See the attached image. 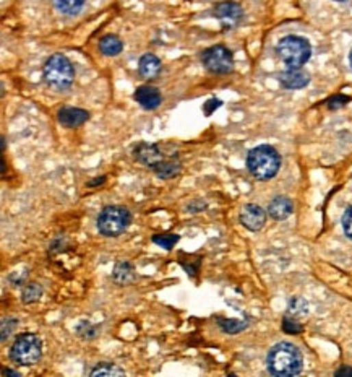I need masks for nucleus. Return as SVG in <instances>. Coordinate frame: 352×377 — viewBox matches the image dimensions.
<instances>
[{
  "label": "nucleus",
  "instance_id": "obj_1",
  "mask_svg": "<svg viewBox=\"0 0 352 377\" xmlns=\"http://www.w3.org/2000/svg\"><path fill=\"white\" fill-rule=\"evenodd\" d=\"M266 366L268 371L275 376H296L302 371L303 366L302 353L299 352L297 346L288 343V341H283V343L275 345L270 350L266 358Z\"/></svg>",
  "mask_w": 352,
  "mask_h": 377
},
{
  "label": "nucleus",
  "instance_id": "obj_2",
  "mask_svg": "<svg viewBox=\"0 0 352 377\" xmlns=\"http://www.w3.org/2000/svg\"><path fill=\"white\" fill-rule=\"evenodd\" d=\"M247 168L250 174L260 181L275 178L281 168V156L270 145H260L250 150L247 156Z\"/></svg>",
  "mask_w": 352,
  "mask_h": 377
},
{
  "label": "nucleus",
  "instance_id": "obj_3",
  "mask_svg": "<svg viewBox=\"0 0 352 377\" xmlns=\"http://www.w3.org/2000/svg\"><path fill=\"white\" fill-rule=\"evenodd\" d=\"M278 57L288 69H302L312 56L310 42L301 36H286L276 46Z\"/></svg>",
  "mask_w": 352,
  "mask_h": 377
},
{
  "label": "nucleus",
  "instance_id": "obj_4",
  "mask_svg": "<svg viewBox=\"0 0 352 377\" xmlns=\"http://www.w3.org/2000/svg\"><path fill=\"white\" fill-rule=\"evenodd\" d=\"M75 70L73 65L67 57L62 54H54L47 59L44 65V80H46L52 88L67 90L73 83Z\"/></svg>",
  "mask_w": 352,
  "mask_h": 377
},
{
  "label": "nucleus",
  "instance_id": "obj_5",
  "mask_svg": "<svg viewBox=\"0 0 352 377\" xmlns=\"http://www.w3.org/2000/svg\"><path fill=\"white\" fill-rule=\"evenodd\" d=\"M131 223V215L125 207L112 205L105 207L98 217V230L105 238H117Z\"/></svg>",
  "mask_w": 352,
  "mask_h": 377
},
{
  "label": "nucleus",
  "instance_id": "obj_6",
  "mask_svg": "<svg viewBox=\"0 0 352 377\" xmlns=\"http://www.w3.org/2000/svg\"><path fill=\"white\" fill-rule=\"evenodd\" d=\"M41 340L36 335H33V333H23V335H20L10 350L12 361L20 366L36 365L39 359H41Z\"/></svg>",
  "mask_w": 352,
  "mask_h": 377
},
{
  "label": "nucleus",
  "instance_id": "obj_7",
  "mask_svg": "<svg viewBox=\"0 0 352 377\" xmlns=\"http://www.w3.org/2000/svg\"><path fill=\"white\" fill-rule=\"evenodd\" d=\"M205 67L213 73H229L234 67L232 52L224 46H213L206 49L201 56Z\"/></svg>",
  "mask_w": 352,
  "mask_h": 377
},
{
  "label": "nucleus",
  "instance_id": "obj_8",
  "mask_svg": "<svg viewBox=\"0 0 352 377\" xmlns=\"http://www.w3.org/2000/svg\"><path fill=\"white\" fill-rule=\"evenodd\" d=\"M214 16H218L226 28H234V26L240 23L244 12H242L239 3L229 2L227 0V2H221L214 7Z\"/></svg>",
  "mask_w": 352,
  "mask_h": 377
},
{
  "label": "nucleus",
  "instance_id": "obj_9",
  "mask_svg": "<svg viewBox=\"0 0 352 377\" xmlns=\"http://www.w3.org/2000/svg\"><path fill=\"white\" fill-rule=\"evenodd\" d=\"M266 213L265 210L260 208L258 205L249 204L242 208L240 212V223L250 231H260L265 225Z\"/></svg>",
  "mask_w": 352,
  "mask_h": 377
},
{
  "label": "nucleus",
  "instance_id": "obj_10",
  "mask_svg": "<svg viewBox=\"0 0 352 377\" xmlns=\"http://www.w3.org/2000/svg\"><path fill=\"white\" fill-rule=\"evenodd\" d=\"M279 82L288 90H301L309 85L310 78L301 69H288L279 75Z\"/></svg>",
  "mask_w": 352,
  "mask_h": 377
},
{
  "label": "nucleus",
  "instance_id": "obj_11",
  "mask_svg": "<svg viewBox=\"0 0 352 377\" xmlns=\"http://www.w3.org/2000/svg\"><path fill=\"white\" fill-rule=\"evenodd\" d=\"M135 101L140 104L143 109H156L161 104V93L160 90L155 88V86H140L138 90L135 91Z\"/></svg>",
  "mask_w": 352,
  "mask_h": 377
},
{
  "label": "nucleus",
  "instance_id": "obj_12",
  "mask_svg": "<svg viewBox=\"0 0 352 377\" xmlns=\"http://www.w3.org/2000/svg\"><path fill=\"white\" fill-rule=\"evenodd\" d=\"M135 155L140 161H142V163L148 165L149 168H153V171H155L158 166L162 165L166 161L164 156L161 155L160 148H158L156 145H147V143L140 145V147L136 148Z\"/></svg>",
  "mask_w": 352,
  "mask_h": 377
},
{
  "label": "nucleus",
  "instance_id": "obj_13",
  "mask_svg": "<svg viewBox=\"0 0 352 377\" xmlns=\"http://www.w3.org/2000/svg\"><path fill=\"white\" fill-rule=\"evenodd\" d=\"M90 114L78 108H64L59 111V122L65 127H78L85 124Z\"/></svg>",
  "mask_w": 352,
  "mask_h": 377
},
{
  "label": "nucleus",
  "instance_id": "obj_14",
  "mask_svg": "<svg viewBox=\"0 0 352 377\" xmlns=\"http://www.w3.org/2000/svg\"><path fill=\"white\" fill-rule=\"evenodd\" d=\"M292 202H290L288 197H276V199L271 200L270 207H268V213H270L271 218L275 220H284L288 218L290 213H292Z\"/></svg>",
  "mask_w": 352,
  "mask_h": 377
},
{
  "label": "nucleus",
  "instance_id": "obj_15",
  "mask_svg": "<svg viewBox=\"0 0 352 377\" xmlns=\"http://www.w3.org/2000/svg\"><path fill=\"white\" fill-rule=\"evenodd\" d=\"M140 73L144 78H155L160 75L161 72V60L158 59L156 56L153 54H147L140 59Z\"/></svg>",
  "mask_w": 352,
  "mask_h": 377
},
{
  "label": "nucleus",
  "instance_id": "obj_16",
  "mask_svg": "<svg viewBox=\"0 0 352 377\" xmlns=\"http://www.w3.org/2000/svg\"><path fill=\"white\" fill-rule=\"evenodd\" d=\"M99 49L104 56H117L122 52V41L117 36L108 34L99 41Z\"/></svg>",
  "mask_w": 352,
  "mask_h": 377
},
{
  "label": "nucleus",
  "instance_id": "obj_17",
  "mask_svg": "<svg viewBox=\"0 0 352 377\" xmlns=\"http://www.w3.org/2000/svg\"><path fill=\"white\" fill-rule=\"evenodd\" d=\"M85 0H54V5L59 12L65 13V15H77L83 8Z\"/></svg>",
  "mask_w": 352,
  "mask_h": 377
},
{
  "label": "nucleus",
  "instance_id": "obj_18",
  "mask_svg": "<svg viewBox=\"0 0 352 377\" xmlns=\"http://www.w3.org/2000/svg\"><path fill=\"white\" fill-rule=\"evenodd\" d=\"M125 371L121 369V367L109 365V363H101L91 371V376L98 377V376H124Z\"/></svg>",
  "mask_w": 352,
  "mask_h": 377
},
{
  "label": "nucleus",
  "instance_id": "obj_19",
  "mask_svg": "<svg viewBox=\"0 0 352 377\" xmlns=\"http://www.w3.org/2000/svg\"><path fill=\"white\" fill-rule=\"evenodd\" d=\"M177 241H179L177 234H156L155 238H153V243L158 244L162 249H167V251H171V249L177 244Z\"/></svg>",
  "mask_w": 352,
  "mask_h": 377
},
{
  "label": "nucleus",
  "instance_id": "obj_20",
  "mask_svg": "<svg viewBox=\"0 0 352 377\" xmlns=\"http://www.w3.org/2000/svg\"><path fill=\"white\" fill-rule=\"evenodd\" d=\"M219 326H221L224 332L237 333L247 327V322H244V321H219Z\"/></svg>",
  "mask_w": 352,
  "mask_h": 377
},
{
  "label": "nucleus",
  "instance_id": "obj_21",
  "mask_svg": "<svg viewBox=\"0 0 352 377\" xmlns=\"http://www.w3.org/2000/svg\"><path fill=\"white\" fill-rule=\"evenodd\" d=\"M41 288H39V284H28L23 289V301L25 302H32V301H36L39 296H41Z\"/></svg>",
  "mask_w": 352,
  "mask_h": 377
},
{
  "label": "nucleus",
  "instance_id": "obj_22",
  "mask_svg": "<svg viewBox=\"0 0 352 377\" xmlns=\"http://www.w3.org/2000/svg\"><path fill=\"white\" fill-rule=\"evenodd\" d=\"M342 230H344L346 236L352 239V207H349L342 215Z\"/></svg>",
  "mask_w": 352,
  "mask_h": 377
},
{
  "label": "nucleus",
  "instance_id": "obj_23",
  "mask_svg": "<svg viewBox=\"0 0 352 377\" xmlns=\"http://www.w3.org/2000/svg\"><path fill=\"white\" fill-rule=\"evenodd\" d=\"M283 328H284V332H288V333H299V332H302V327L299 326V324L294 321V319H290V317H286L284 321H283Z\"/></svg>",
  "mask_w": 352,
  "mask_h": 377
},
{
  "label": "nucleus",
  "instance_id": "obj_24",
  "mask_svg": "<svg viewBox=\"0 0 352 377\" xmlns=\"http://www.w3.org/2000/svg\"><path fill=\"white\" fill-rule=\"evenodd\" d=\"M347 101H349V98H347V96L338 95V96H334V98H331V99L328 101V108L329 109H338V108L344 106Z\"/></svg>",
  "mask_w": 352,
  "mask_h": 377
},
{
  "label": "nucleus",
  "instance_id": "obj_25",
  "mask_svg": "<svg viewBox=\"0 0 352 377\" xmlns=\"http://www.w3.org/2000/svg\"><path fill=\"white\" fill-rule=\"evenodd\" d=\"M219 106H221V101H219V99H210L208 103L205 104V114H206V116H211L214 109H218Z\"/></svg>",
  "mask_w": 352,
  "mask_h": 377
},
{
  "label": "nucleus",
  "instance_id": "obj_26",
  "mask_svg": "<svg viewBox=\"0 0 352 377\" xmlns=\"http://www.w3.org/2000/svg\"><path fill=\"white\" fill-rule=\"evenodd\" d=\"M344 374H352V369H349V367H342V369L336 372V376H344Z\"/></svg>",
  "mask_w": 352,
  "mask_h": 377
},
{
  "label": "nucleus",
  "instance_id": "obj_27",
  "mask_svg": "<svg viewBox=\"0 0 352 377\" xmlns=\"http://www.w3.org/2000/svg\"><path fill=\"white\" fill-rule=\"evenodd\" d=\"M3 374H8V376H15V377H20L18 372L15 371H10V369H3Z\"/></svg>",
  "mask_w": 352,
  "mask_h": 377
},
{
  "label": "nucleus",
  "instance_id": "obj_28",
  "mask_svg": "<svg viewBox=\"0 0 352 377\" xmlns=\"http://www.w3.org/2000/svg\"><path fill=\"white\" fill-rule=\"evenodd\" d=\"M349 60H351V65H352V51H351V54H349Z\"/></svg>",
  "mask_w": 352,
  "mask_h": 377
},
{
  "label": "nucleus",
  "instance_id": "obj_29",
  "mask_svg": "<svg viewBox=\"0 0 352 377\" xmlns=\"http://www.w3.org/2000/svg\"><path fill=\"white\" fill-rule=\"evenodd\" d=\"M336 2H346V0H336Z\"/></svg>",
  "mask_w": 352,
  "mask_h": 377
}]
</instances>
